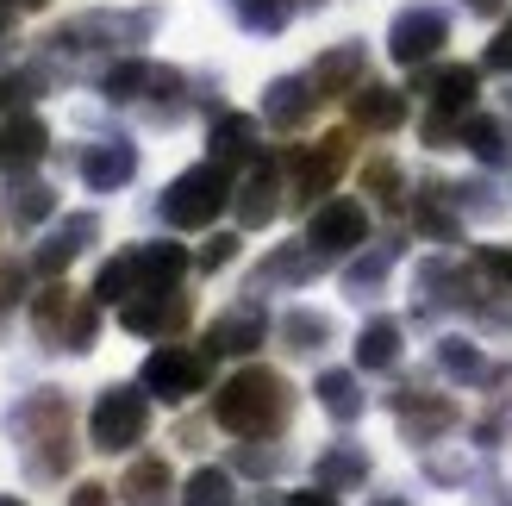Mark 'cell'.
<instances>
[{
	"label": "cell",
	"mask_w": 512,
	"mask_h": 506,
	"mask_svg": "<svg viewBox=\"0 0 512 506\" xmlns=\"http://www.w3.org/2000/svg\"><path fill=\"white\" fill-rule=\"evenodd\" d=\"M13 438H19V457L32 482H57L75 463V413H69V394L63 388H38L32 400L13 407Z\"/></svg>",
	"instance_id": "obj_1"
},
{
	"label": "cell",
	"mask_w": 512,
	"mask_h": 506,
	"mask_svg": "<svg viewBox=\"0 0 512 506\" xmlns=\"http://www.w3.org/2000/svg\"><path fill=\"white\" fill-rule=\"evenodd\" d=\"M294 419V388L275 369H238L232 382L213 394V425H225L232 438H269Z\"/></svg>",
	"instance_id": "obj_2"
},
{
	"label": "cell",
	"mask_w": 512,
	"mask_h": 506,
	"mask_svg": "<svg viewBox=\"0 0 512 506\" xmlns=\"http://www.w3.org/2000/svg\"><path fill=\"white\" fill-rule=\"evenodd\" d=\"M225 200H232V175H225V163H194V169H182L163 188L157 213L175 225V232H200V225H213L225 213Z\"/></svg>",
	"instance_id": "obj_3"
},
{
	"label": "cell",
	"mask_w": 512,
	"mask_h": 506,
	"mask_svg": "<svg viewBox=\"0 0 512 506\" xmlns=\"http://www.w3.org/2000/svg\"><path fill=\"white\" fill-rule=\"evenodd\" d=\"M207 382H213V350H182V344H157L138 375V388L150 400H175V407L188 394H207Z\"/></svg>",
	"instance_id": "obj_4"
},
{
	"label": "cell",
	"mask_w": 512,
	"mask_h": 506,
	"mask_svg": "<svg viewBox=\"0 0 512 506\" xmlns=\"http://www.w3.org/2000/svg\"><path fill=\"white\" fill-rule=\"evenodd\" d=\"M144 432H150V394H144V388H107V394L94 400V413H88L94 450L119 457V450L144 444Z\"/></svg>",
	"instance_id": "obj_5"
},
{
	"label": "cell",
	"mask_w": 512,
	"mask_h": 506,
	"mask_svg": "<svg viewBox=\"0 0 512 506\" xmlns=\"http://www.w3.org/2000/svg\"><path fill=\"white\" fill-rule=\"evenodd\" d=\"M450 44V13L431 7V0H413V7H400L394 25H388V57L400 69H425L438 50Z\"/></svg>",
	"instance_id": "obj_6"
},
{
	"label": "cell",
	"mask_w": 512,
	"mask_h": 506,
	"mask_svg": "<svg viewBox=\"0 0 512 506\" xmlns=\"http://www.w3.org/2000/svg\"><path fill=\"white\" fill-rule=\"evenodd\" d=\"M157 7H138V13H88V19H75V25H63L57 38V50H132V44H144L150 32H157Z\"/></svg>",
	"instance_id": "obj_7"
},
{
	"label": "cell",
	"mask_w": 512,
	"mask_h": 506,
	"mask_svg": "<svg viewBox=\"0 0 512 506\" xmlns=\"http://www.w3.org/2000/svg\"><path fill=\"white\" fill-rule=\"evenodd\" d=\"M344 169H350V132H331V138H319V144H306V150L288 157V188H294L300 207H313L319 194L338 188Z\"/></svg>",
	"instance_id": "obj_8"
},
{
	"label": "cell",
	"mask_w": 512,
	"mask_h": 506,
	"mask_svg": "<svg viewBox=\"0 0 512 506\" xmlns=\"http://www.w3.org/2000/svg\"><path fill=\"white\" fill-rule=\"evenodd\" d=\"M306 244H313L319 257H350L356 244H369L363 200H325V207H313V219H306Z\"/></svg>",
	"instance_id": "obj_9"
},
{
	"label": "cell",
	"mask_w": 512,
	"mask_h": 506,
	"mask_svg": "<svg viewBox=\"0 0 512 506\" xmlns=\"http://www.w3.org/2000/svg\"><path fill=\"white\" fill-rule=\"evenodd\" d=\"M194 319V300L182 288H157V294H132L119 307V325L138 338H182V325Z\"/></svg>",
	"instance_id": "obj_10"
},
{
	"label": "cell",
	"mask_w": 512,
	"mask_h": 506,
	"mask_svg": "<svg viewBox=\"0 0 512 506\" xmlns=\"http://www.w3.org/2000/svg\"><path fill=\"white\" fill-rule=\"evenodd\" d=\"M319 100L325 94H319L313 75H275V82L263 88V119L281 125V132H300V125L319 113Z\"/></svg>",
	"instance_id": "obj_11"
},
{
	"label": "cell",
	"mask_w": 512,
	"mask_h": 506,
	"mask_svg": "<svg viewBox=\"0 0 512 506\" xmlns=\"http://www.w3.org/2000/svg\"><path fill=\"white\" fill-rule=\"evenodd\" d=\"M394 413H400V432H406V444H438L450 425H456V400H431V394H419V388H400L394 394Z\"/></svg>",
	"instance_id": "obj_12"
},
{
	"label": "cell",
	"mask_w": 512,
	"mask_h": 506,
	"mask_svg": "<svg viewBox=\"0 0 512 506\" xmlns=\"http://www.w3.org/2000/svg\"><path fill=\"white\" fill-rule=\"evenodd\" d=\"M232 213H238L244 232H263V225L281 213V169H275L269 157H256V163H250V182L232 194Z\"/></svg>",
	"instance_id": "obj_13"
},
{
	"label": "cell",
	"mask_w": 512,
	"mask_h": 506,
	"mask_svg": "<svg viewBox=\"0 0 512 506\" xmlns=\"http://www.w3.org/2000/svg\"><path fill=\"white\" fill-rule=\"evenodd\" d=\"M319 250L313 244H281V250H269L263 263L250 269V294H263V288H306L319 275Z\"/></svg>",
	"instance_id": "obj_14"
},
{
	"label": "cell",
	"mask_w": 512,
	"mask_h": 506,
	"mask_svg": "<svg viewBox=\"0 0 512 506\" xmlns=\"http://www.w3.org/2000/svg\"><path fill=\"white\" fill-rule=\"evenodd\" d=\"M94 238H100V219H94V213H69L57 232H50V238L32 250V269H38V275H63V269L82 257Z\"/></svg>",
	"instance_id": "obj_15"
},
{
	"label": "cell",
	"mask_w": 512,
	"mask_h": 506,
	"mask_svg": "<svg viewBox=\"0 0 512 506\" xmlns=\"http://www.w3.org/2000/svg\"><path fill=\"white\" fill-rule=\"evenodd\" d=\"M256 344H269V319H263L256 300H244V307H232L225 319H213V332H207L213 357H250Z\"/></svg>",
	"instance_id": "obj_16"
},
{
	"label": "cell",
	"mask_w": 512,
	"mask_h": 506,
	"mask_svg": "<svg viewBox=\"0 0 512 506\" xmlns=\"http://www.w3.org/2000/svg\"><path fill=\"white\" fill-rule=\"evenodd\" d=\"M138 175V144H125V138H107V144H88L82 150V182L94 194H113L125 188Z\"/></svg>",
	"instance_id": "obj_17"
},
{
	"label": "cell",
	"mask_w": 512,
	"mask_h": 506,
	"mask_svg": "<svg viewBox=\"0 0 512 506\" xmlns=\"http://www.w3.org/2000/svg\"><path fill=\"white\" fill-rule=\"evenodd\" d=\"M475 88H481V69H469V63H444V69H419V94L431 100V113H463L469 100H475Z\"/></svg>",
	"instance_id": "obj_18"
},
{
	"label": "cell",
	"mask_w": 512,
	"mask_h": 506,
	"mask_svg": "<svg viewBox=\"0 0 512 506\" xmlns=\"http://www.w3.org/2000/svg\"><path fill=\"white\" fill-rule=\"evenodd\" d=\"M50 150V132H44V119L32 113H13L7 125H0V175H25L38 157Z\"/></svg>",
	"instance_id": "obj_19"
},
{
	"label": "cell",
	"mask_w": 512,
	"mask_h": 506,
	"mask_svg": "<svg viewBox=\"0 0 512 506\" xmlns=\"http://www.w3.org/2000/svg\"><path fill=\"white\" fill-rule=\"evenodd\" d=\"M350 119L363 125V132H400L406 125V94L388 88V82H363V88H350Z\"/></svg>",
	"instance_id": "obj_20"
},
{
	"label": "cell",
	"mask_w": 512,
	"mask_h": 506,
	"mask_svg": "<svg viewBox=\"0 0 512 506\" xmlns=\"http://www.w3.org/2000/svg\"><path fill=\"white\" fill-rule=\"evenodd\" d=\"M413 219H419V232H425V238H438V244H456V238H463V207H456V182H431V188H419Z\"/></svg>",
	"instance_id": "obj_21"
},
{
	"label": "cell",
	"mask_w": 512,
	"mask_h": 506,
	"mask_svg": "<svg viewBox=\"0 0 512 506\" xmlns=\"http://www.w3.org/2000/svg\"><path fill=\"white\" fill-rule=\"evenodd\" d=\"M313 482L331 488V494H356V488L369 482V450L363 444H331V450H319Z\"/></svg>",
	"instance_id": "obj_22"
},
{
	"label": "cell",
	"mask_w": 512,
	"mask_h": 506,
	"mask_svg": "<svg viewBox=\"0 0 512 506\" xmlns=\"http://www.w3.org/2000/svg\"><path fill=\"white\" fill-rule=\"evenodd\" d=\"M132 263H138V294H157V288H182L188 250L182 244H138Z\"/></svg>",
	"instance_id": "obj_23"
},
{
	"label": "cell",
	"mask_w": 512,
	"mask_h": 506,
	"mask_svg": "<svg viewBox=\"0 0 512 506\" xmlns=\"http://www.w3.org/2000/svg\"><path fill=\"white\" fill-rule=\"evenodd\" d=\"M213 163H225V169H250L263 150H256V119H244V113H219L213 119Z\"/></svg>",
	"instance_id": "obj_24"
},
{
	"label": "cell",
	"mask_w": 512,
	"mask_h": 506,
	"mask_svg": "<svg viewBox=\"0 0 512 506\" xmlns=\"http://www.w3.org/2000/svg\"><path fill=\"white\" fill-rule=\"evenodd\" d=\"M119 494H125V506H175V475H169L163 457H138L125 469Z\"/></svg>",
	"instance_id": "obj_25"
},
{
	"label": "cell",
	"mask_w": 512,
	"mask_h": 506,
	"mask_svg": "<svg viewBox=\"0 0 512 506\" xmlns=\"http://www.w3.org/2000/svg\"><path fill=\"white\" fill-rule=\"evenodd\" d=\"M363 69H369V50L363 44H338V50H325L313 63V82H319V94H350V88H363Z\"/></svg>",
	"instance_id": "obj_26"
},
{
	"label": "cell",
	"mask_w": 512,
	"mask_h": 506,
	"mask_svg": "<svg viewBox=\"0 0 512 506\" xmlns=\"http://www.w3.org/2000/svg\"><path fill=\"white\" fill-rule=\"evenodd\" d=\"M313 394H319V407L338 419V425H356V419L369 413V394H363V382H356L350 369H325Z\"/></svg>",
	"instance_id": "obj_27"
},
{
	"label": "cell",
	"mask_w": 512,
	"mask_h": 506,
	"mask_svg": "<svg viewBox=\"0 0 512 506\" xmlns=\"http://www.w3.org/2000/svg\"><path fill=\"white\" fill-rule=\"evenodd\" d=\"M75 300L69 288H44V294H32V332L50 344V350H63V338H69V325H75Z\"/></svg>",
	"instance_id": "obj_28"
},
{
	"label": "cell",
	"mask_w": 512,
	"mask_h": 506,
	"mask_svg": "<svg viewBox=\"0 0 512 506\" xmlns=\"http://www.w3.org/2000/svg\"><path fill=\"white\" fill-rule=\"evenodd\" d=\"M157 69H163V63L125 57V63H113L107 75H100V94H107L113 107H132V100H150V88H157Z\"/></svg>",
	"instance_id": "obj_29"
},
{
	"label": "cell",
	"mask_w": 512,
	"mask_h": 506,
	"mask_svg": "<svg viewBox=\"0 0 512 506\" xmlns=\"http://www.w3.org/2000/svg\"><path fill=\"white\" fill-rule=\"evenodd\" d=\"M394 263H400V244H394V238H381L375 250H363V257L344 269V294H350V300H369V294L394 275Z\"/></svg>",
	"instance_id": "obj_30"
},
{
	"label": "cell",
	"mask_w": 512,
	"mask_h": 506,
	"mask_svg": "<svg viewBox=\"0 0 512 506\" xmlns=\"http://www.w3.org/2000/svg\"><path fill=\"white\" fill-rule=\"evenodd\" d=\"M463 150L475 163H488V169H506L512 163V138H506V125L500 119H488V113H475V119H463Z\"/></svg>",
	"instance_id": "obj_31"
},
{
	"label": "cell",
	"mask_w": 512,
	"mask_h": 506,
	"mask_svg": "<svg viewBox=\"0 0 512 506\" xmlns=\"http://www.w3.org/2000/svg\"><path fill=\"white\" fill-rule=\"evenodd\" d=\"M50 213H57V188H50V182H32V175H13L7 219L19 225V232H32V225H44Z\"/></svg>",
	"instance_id": "obj_32"
},
{
	"label": "cell",
	"mask_w": 512,
	"mask_h": 506,
	"mask_svg": "<svg viewBox=\"0 0 512 506\" xmlns=\"http://www.w3.org/2000/svg\"><path fill=\"white\" fill-rule=\"evenodd\" d=\"M281 344H288L294 357H319V350L331 344V319H325V313H313V307L281 313Z\"/></svg>",
	"instance_id": "obj_33"
},
{
	"label": "cell",
	"mask_w": 512,
	"mask_h": 506,
	"mask_svg": "<svg viewBox=\"0 0 512 506\" xmlns=\"http://www.w3.org/2000/svg\"><path fill=\"white\" fill-rule=\"evenodd\" d=\"M356 363L363 369H394L400 363V325L394 319H369L356 332Z\"/></svg>",
	"instance_id": "obj_34"
},
{
	"label": "cell",
	"mask_w": 512,
	"mask_h": 506,
	"mask_svg": "<svg viewBox=\"0 0 512 506\" xmlns=\"http://www.w3.org/2000/svg\"><path fill=\"white\" fill-rule=\"evenodd\" d=\"M438 369L450 375V382H463V388H475V382H488V357H481V344H469V338H444L438 344Z\"/></svg>",
	"instance_id": "obj_35"
},
{
	"label": "cell",
	"mask_w": 512,
	"mask_h": 506,
	"mask_svg": "<svg viewBox=\"0 0 512 506\" xmlns=\"http://www.w3.org/2000/svg\"><path fill=\"white\" fill-rule=\"evenodd\" d=\"M132 294H138V263H132V250H119V257L100 263V275H94V300H100V307H125Z\"/></svg>",
	"instance_id": "obj_36"
},
{
	"label": "cell",
	"mask_w": 512,
	"mask_h": 506,
	"mask_svg": "<svg viewBox=\"0 0 512 506\" xmlns=\"http://www.w3.org/2000/svg\"><path fill=\"white\" fill-rule=\"evenodd\" d=\"M232 19L244 25V32H256V38H275V32H288L294 0H232Z\"/></svg>",
	"instance_id": "obj_37"
},
{
	"label": "cell",
	"mask_w": 512,
	"mask_h": 506,
	"mask_svg": "<svg viewBox=\"0 0 512 506\" xmlns=\"http://www.w3.org/2000/svg\"><path fill=\"white\" fill-rule=\"evenodd\" d=\"M232 469L238 475H263V482H269V475H281V469H288V450H281V444H256V438H244L238 450H232Z\"/></svg>",
	"instance_id": "obj_38"
},
{
	"label": "cell",
	"mask_w": 512,
	"mask_h": 506,
	"mask_svg": "<svg viewBox=\"0 0 512 506\" xmlns=\"http://www.w3.org/2000/svg\"><path fill=\"white\" fill-rule=\"evenodd\" d=\"M182 506H232V475L225 469H194L188 488H182Z\"/></svg>",
	"instance_id": "obj_39"
},
{
	"label": "cell",
	"mask_w": 512,
	"mask_h": 506,
	"mask_svg": "<svg viewBox=\"0 0 512 506\" xmlns=\"http://www.w3.org/2000/svg\"><path fill=\"white\" fill-rule=\"evenodd\" d=\"M363 188L381 200V207H400V200H406V194H400V188H406V175H400L394 157H375V163L363 169Z\"/></svg>",
	"instance_id": "obj_40"
},
{
	"label": "cell",
	"mask_w": 512,
	"mask_h": 506,
	"mask_svg": "<svg viewBox=\"0 0 512 506\" xmlns=\"http://www.w3.org/2000/svg\"><path fill=\"white\" fill-rule=\"evenodd\" d=\"M456 207L463 213H475V219H506V200L494 194V188H481V182H456Z\"/></svg>",
	"instance_id": "obj_41"
},
{
	"label": "cell",
	"mask_w": 512,
	"mask_h": 506,
	"mask_svg": "<svg viewBox=\"0 0 512 506\" xmlns=\"http://www.w3.org/2000/svg\"><path fill=\"white\" fill-rule=\"evenodd\" d=\"M44 75L38 69H19V75H0V107H25V100H38Z\"/></svg>",
	"instance_id": "obj_42"
},
{
	"label": "cell",
	"mask_w": 512,
	"mask_h": 506,
	"mask_svg": "<svg viewBox=\"0 0 512 506\" xmlns=\"http://www.w3.org/2000/svg\"><path fill=\"white\" fill-rule=\"evenodd\" d=\"M481 69H494V75H512V19L494 32V44H488V57H481Z\"/></svg>",
	"instance_id": "obj_43"
},
{
	"label": "cell",
	"mask_w": 512,
	"mask_h": 506,
	"mask_svg": "<svg viewBox=\"0 0 512 506\" xmlns=\"http://www.w3.org/2000/svg\"><path fill=\"white\" fill-rule=\"evenodd\" d=\"M232 257H238V238H232V232H219L207 250H200V269H225Z\"/></svg>",
	"instance_id": "obj_44"
},
{
	"label": "cell",
	"mask_w": 512,
	"mask_h": 506,
	"mask_svg": "<svg viewBox=\"0 0 512 506\" xmlns=\"http://www.w3.org/2000/svg\"><path fill=\"white\" fill-rule=\"evenodd\" d=\"M481 269H488L494 282H506V288H512V250H500V244H481Z\"/></svg>",
	"instance_id": "obj_45"
},
{
	"label": "cell",
	"mask_w": 512,
	"mask_h": 506,
	"mask_svg": "<svg viewBox=\"0 0 512 506\" xmlns=\"http://www.w3.org/2000/svg\"><path fill=\"white\" fill-rule=\"evenodd\" d=\"M19 288H25V269H19V263H0V313L19 300Z\"/></svg>",
	"instance_id": "obj_46"
},
{
	"label": "cell",
	"mask_w": 512,
	"mask_h": 506,
	"mask_svg": "<svg viewBox=\"0 0 512 506\" xmlns=\"http://www.w3.org/2000/svg\"><path fill=\"white\" fill-rule=\"evenodd\" d=\"M69 506H113V488H100V482H75V488H69Z\"/></svg>",
	"instance_id": "obj_47"
},
{
	"label": "cell",
	"mask_w": 512,
	"mask_h": 506,
	"mask_svg": "<svg viewBox=\"0 0 512 506\" xmlns=\"http://www.w3.org/2000/svg\"><path fill=\"white\" fill-rule=\"evenodd\" d=\"M288 506H338L331 488H306V494H288Z\"/></svg>",
	"instance_id": "obj_48"
},
{
	"label": "cell",
	"mask_w": 512,
	"mask_h": 506,
	"mask_svg": "<svg viewBox=\"0 0 512 506\" xmlns=\"http://www.w3.org/2000/svg\"><path fill=\"white\" fill-rule=\"evenodd\" d=\"M463 7L481 13V19H500V13H506V0H463Z\"/></svg>",
	"instance_id": "obj_49"
},
{
	"label": "cell",
	"mask_w": 512,
	"mask_h": 506,
	"mask_svg": "<svg viewBox=\"0 0 512 506\" xmlns=\"http://www.w3.org/2000/svg\"><path fill=\"white\" fill-rule=\"evenodd\" d=\"M13 7H19V0H0V25H7V19H13Z\"/></svg>",
	"instance_id": "obj_50"
},
{
	"label": "cell",
	"mask_w": 512,
	"mask_h": 506,
	"mask_svg": "<svg viewBox=\"0 0 512 506\" xmlns=\"http://www.w3.org/2000/svg\"><path fill=\"white\" fill-rule=\"evenodd\" d=\"M19 7H25V13H38V7H44V0H19Z\"/></svg>",
	"instance_id": "obj_51"
},
{
	"label": "cell",
	"mask_w": 512,
	"mask_h": 506,
	"mask_svg": "<svg viewBox=\"0 0 512 506\" xmlns=\"http://www.w3.org/2000/svg\"><path fill=\"white\" fill-rule=\"evenodd\" d=\"M0 506H25V500H13V494H0Z\"/></svg>",
	"instance_id": "obj_52"
},
{
	"label": "cell",
	"mask_w": 512,
	"mask_h": 506,
	"mask_svg": "<svg viewBox=\"0 0 512 506\" xmlns=\"http://www.w3.org/2000/svg\"><path fill=\"white\" fill-rule=\"evenodd\" d=\"M0 57H7V25H0Z\"/></svg>",
	"instance_id": "obj_53"
},
{
	"label": "cell",
	"mask_w": 512,
	"mask_h": 506,
	"mask_svg": "<svg viewBox=\"0 0 512 506\" xmlns=\"http://www.w3.org/2000/svg\"><path fill=\"white\" fill-rule=\"evenodd\" d=\"M375 506H406V500H394V494H388V500H375Z\"/></svg>",
	"instance_id": "obj_54"
}]
</instances>
